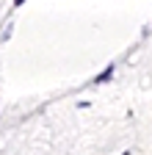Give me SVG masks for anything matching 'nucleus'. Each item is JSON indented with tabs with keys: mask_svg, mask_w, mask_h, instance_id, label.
I'll return each instance as SVG.
<instances>
[{
	"mask_svg": "<svg viewBox=\"0 0 152 155\" xmlns=\"http://www.w3.org/2000/svg\"><path fill=\"white\" fill-rule=\"evenodd\" d=\"M111 75H113V67H108V69H105L102 75H97V83H102V81H108V78H111Z\"/></svg>",
	"mask_w": 152,
	"mask_h": 155,
	"instance_id": "obj_1",
	"label": "nucleus"
},
{
	"mask_svg": "<svg viewBox=\"0 0 152 155\" xmlns=\"http://www.w3.org/2000/svg\"><path fill=\"white\" fill-rule=\"evenodd\" d=\"M14 3H17V6H20V3H25V0H14Z\"/></svg>",
	"mask_w": 152,
	"mask_h": 155,
	"instance_id": "obj_2",
	"label": "nucleus"
}]
</instances>
